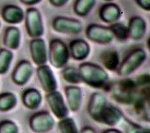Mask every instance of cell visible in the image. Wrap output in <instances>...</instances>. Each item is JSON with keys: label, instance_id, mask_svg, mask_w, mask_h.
Instances as JSON below:
<instances>
[{"label": "cell", "instance_id": "6da1fadb", "mask_svg": "<svg viewBox=\"0 0 150 133\" xmlns=\"http://www.w3.org/2000/svg\"><path fill=\"white\" fill-rule=\"evenodd\" d=\"M81 80L94 88L105 87L109 75L104 68L93 63H81L78 68Z\"/></svg>", "mask_w": 150, "mask_h": 133}, {"label": "cell", "instance_id": "7a4b0ae2", "mask_svg": "<svg viewBox=\"0 0 150 133\" xmlns=\"http://www.w3.org/2000/svg\"><path fill=\"white\" fill-rule=\"evenodd\" d=\"M147 58V54L142 49H136L128 54L117 68V73L120 77L129 76L140 67Z\"/></svg>", "mask_w": 150, "mask_h": 133}, {"label": "cell", "instance_id": "3957f363", "mask_svg": "<svg viewBox=\"0 0 150 133\" xmlns=\"http://www.w3.org/2000/svg\"><path fill=\"white\" fill-rule=\"evenodd\" d=\"M47 57L53 67L58 69L65 67L70 57L69 49L62 39H53L50 42Z\"/></svg>", "mask_w": 150, "mask_h": 133}, {"label": "cell", "instance_id": "277c9868", "mask_svg": "<svg viewBox=\"0 0 150 133\" xmlns=\"http://www.w3.org/2000/svg\"><path fill=\"white\" fill-rule=\"evenodd\" d=\"M137 85L132 79L125 78L120 80L112 87L113 98L117 102L129 104L135 99L134 93Z\"/></svg>", "mask_w": 150, "mask_h": 133}, {"label": "cell", "instance_id": "5b68a950", "mask_svg": "<svg viewBox=\"0 0 150 133\" xmlns=\"http://www.w3.org/2000/svg\"><path fill=\"white\" fill-rule=\"evenodd\" d=\"M24 18L28 34L33 39L42 37L44 33V26L40 11L31 7L27 9Z\"/></svg>", "mask_w": 150, "mask_h": 133}, {"label": "cell", "instance_id": "8992f818", "mask_svg": "<svg viewBox=\"0 0 150 133\" xmlns=\"http://www.w3.org/2000/svg\"><path fill=\"white\" fill-rule=\"evenodd\" d=\"M52 26L55 31L63 34H77L83 30V25L79 20L64 16L56 17Z\"/></svg>", "mask_w": 150, "mask_h": 133}, {"label": "cell", "instance_id": "52a82bcc", "mask_svg": "<svg viewBox=\"0 0 150 133\" xmlns=\"http://www.w3.org/2000/svg\"><path fill=\"white\" fill-rule=\"evenodd\" d=\"M86 36L90 41L98 44H109L113 40L114 36L109 27L92 24L86 30Z\"/></svg>", "mask_w": 150, "mask_h": 133}, {"label": "cell", "instance_id": "ba28073f", "mask_svg": "<svg viewBox=\"0 0 150 133\" xmlns=\"http://www.w3.org/2000/svg\"><path fill=\"white\" fill-rule=\"evenodd\" d=\"M54 120L48 111H42L32 115L30 119V126L32 131L43 133L51 131L54 125Z\"/></svg>", "mask_w": 150, "mask_h": 133}, {"label": "cell", "instance_id": "9c48e42d", "mask_svg": "<svg viewBox=\"0 0 150 133\" xmlns=\"http://www.w3.org/2000/svg\"><path fill=\"white\" fill-rule=\"evenodd\" d=\"M46 100L52 113L57 118L63 119L67 117L69 110L66 106L62 94L59 92L55 91L48 93L46 96Z\"/></svg>", "mask_w": 150, "mask_h": 133}, {"label": "cell", "instance_id": "30bf717a", "mask_svg": "<svg viewBox=\"0 0 150 133\" xmlns=\"http://www.w3.org/2000/svg\"><path fill=\"white\" fill-rule=\"evenodd\" d=\"M37 75L43 89L48 93L55 91L57 88V81L52 69L47 64L38 66Z\"/></svg>", "mask_w": 150, "mask_h": 133}, {"label": "cell", "instance_id": "8fae6325", "mask_svg": "<svg viewBox=\"0 0 150 133\" xmlns=\"http://www.w3.org/2000/svg\"><path fill=\"white\" fill-rule=\"evenodd\" d=\"M34 68L30 61H21L17 64L13 71L12 80L17 85H23L30 80Z\"/></svg>", "mask_w": 150, "mask_h": 133}, {"label": "cell", "instance_id": "7c38bea8", "mask_svg": "<svg viewBox=\"0 0 150 133\" xmlns=\"http://www.w3.org/2000/svg\"><path fill=\"white\" fill-rule=\"evenodd\" d=\"M32 60L36 65H44L47 61V51L45 41L41 38L33 39L30 42Z\"/></svg>", "mask_w": 150, "mask_h": 133}, {"label": "cell", "instance_id": "4fadbf2b", "mask_svg": "<svg viewBox=\"0 0 150 133\" xmlns=\"http://www.w3.org/2000/svg\"><path fill=\"white\" fill-rule=\"evenodd\" d=\"M69 50L73 59L77 61H83L90 55V46L88 43L84 39H76L70 43Z\"/></svg>", "mask_w": 150, "mask_h": 133}, {"label": "cell", "instance_id": "5bb4252c", "mask_svg": "<svg viewBox=\"0 0 150 133\" xmlns=\"http://www.w3.org/2000/svg\"><path fill=\"white\" fill-rule=\"evenodd\" d=\"M107 106V101L105 96L102 93L95 92L91 96L88 104V112L91 117L97 122L103 110Z\"/></svg>", "mask_w": 150, "mask_h": 133}, {"label": "cell", "instance_id": "9a60e30c", "mask_svg": "<svg viewBox=\"0 0 150 133\" xmlns=\"http://www.w3.org/2000/svg\"><path fill=\"white\" fill-rule=\"evenodd\" d=\"M146 23L143 18L140 16H134L132 17L128 23V38L134 40H139L146 33Z\"/></svg>", "mask_w": 150, "mask_h": 133}, {"label": "cell", "instance_id": "2e32d148", "mask_svg": "<svg viewBox=\"0 0 150 133\" xmlns=\"http://www.w3.org/2000/svg\"><path fill=\"white\" fill-rule=\"evenodd\" d=\"M99 16L103 22L112 24L120 19L121 10L120 6L115 3H107L100 9Z\"/></svg>", "mask_w": 150, "mask_h": 133}, {"label": "cell", "instance_id": "e0dca14e", "mask_svg": "<svg viewBox=\"0 0 150 133\" xmlns=\"http://www.w3.org/2000/svg\"><path fill=\"white\" fill-rule=\"evenodd\" d=\"M1 15L6 23L12 24L22 23L25 17L23 10L21 7L13 5L5 6L2 10Z\"/></svg>", "mask_w": 150, "mask_h": 133}, {"label": "cell", "instance_id": "ac0fdd59", "mask_svg": "<svg viewBox=\"0 0 150 133\" xmlns=\"http://www.w3.org/2000/svg\"><path fill=\"white\" fill-rule=\"evenodd\" d=\"M121 117L122 113L118 108L113 106H106L100 114L98 122L112 126L118 123Z\"/></svg>", "mask_w": 150, "mask_h": 133}, {"label": "cell", "instance_id": "d6986e66", "mask_svg": "<svg viewBox=\"0 0 150 133\" xmlns=\"http://www.w3.org/2000/svg\"><path fill=\"white\" fill-rule=\"evenodd\" d=\"M21 42V31L19 28L13 26L7 27L3 38V44L8 49L17 50Z\"/></svg>", "mask_w": 150, "mask_h": 133}, {"label": "cell", "instance_id": "ffe728a7", "mask_svg": "<svg viewBox=\"0 0 150 133\" xmlns=\"http://www.w3.org/2000/svg\"><path fill=\"white\" fill-rule=\"evenodd\" d=\"M65 94L70 110L73 111L79 110L82 101L81 89L77 86H67L65 88Z\"/></svg>", "mask_w": 150, "mask_h": 133}, {"label": "cell", "instance_id": "44dd1931", "mask_svg": "<svg viewBox=\"0 0 150 133\" xmlns=\"http://www.w3.org/2000/svg\"><path fill=\"white\" fill-rule=\"evenodd\" d=\"M42 95L38 90L31 88L26 90L23 94V102L28 108L34 110L40 106Z\"/></svg>", "mask_w": 150, "mask_h": 133}, {"label": "cell", "instance_id": "7402d4cb", "mask_svg": "<svg viewBox=\"0 0 150 133\" xmlns=\"http://www.w3.org/2000/svg\"><path fill=\"white\" fill-rule=\"evenodd\" d=\"M102 63L107 70L116 71L120 65V57L115 50H107L101 55Z\"/></svg>", "mask_w": 150, "mask_h": 133}, {"label": "cell", "instance_id": "603a6c76", "mask_svg": "<svg viewBox=\"0 0 150 133\" xmlns=\"http://www.w3.org/2000/svg\"><path fill=\"white\" fill-rule=\"evenodd\" d=\"M95 4V0H77L74 6V12L79 16H86L90 13Z\"/></svg>", "mask_w": 150, "mask_h": 133}, {"label": "cell", "instance_id": "cb8c5ba5", "mask_svg": "<svg viewBox=\"0 0 150 133\" xmlns=\"http://www.w3.org/2000/svg\"><path fill=\"white\" fill-rule=\"evenodd\" d=\"M13 59V53L11 50L0 49V74H5L8 71Z\"/></svg>", "mask_w": 150, "mask_h": 133}, {"label": "cell", "instance_id": "d4e9b609", "mask_svg": "<svg viewBox=\"0 0 150 133\" xmlns=\"http://www.w3.org/2000/svg\"><path fill=\"white\" fill-rule=\"evenodd\" d=\"M17 99L12 92H4L0 94V111H6L16 106Z\"/></svg>", "mask_w": 150, "mask_h": 133}, {"label": "cell", "instance_id": "484cf974", "mask_svg": "<svg viewBox=\"0 0 150 133\" xmlns=\"http://www.w3.org/2000/svg\"><path fill=\"white\" fill-rule=\"evenodd\" d=\"M114 37L120 41H125L128 38V27L122 23L116 22L109 27Z\"/></svg>", "mask_w": 150, "mask_h": 133}, {"label": "cell", "instance_id": "4316f807", "mask_svg": "<svg viewBox=\"0 0 150 133\" xmlns=\"http://www.w3.org/2000/svg\"><path fill=\"white\" fill-rule=\"evenodd\" d=\"M63 78L68 83L76 84L81 81L79 72L78 69L74 67L65 68L62 71Z\"/></svg>", "mask_w": 150, "mask_h": 133}, {"label": "cell", "instance_id": "83f0119b", "mask_svg": "<svg viewBox=\"0 0 150 133\" xmlns=\"http://www.w3.org/2000/svg\"><path fill=\"white\" fill-rule=\"evenodd\" d=\"M59 127L62 133H78L76 122L72 118H65L59 123Z\"/></svg>", "mask_w": 150, "mask_h": 133}, {"label": "cell", "instance_id": "f1b7e54d", "mask_svg": "<svg viewBox=\"0 0 150 133\" xmlns=\"http://www.w3.org/2000/svg\"><path fill=\"white\" fill-rule=\"evenodd\" d=\"M0 133H19V128L11 120H3L0 122Z\"/></svg>", "mask_w": 150, "mask_h": 133}, {"label": "cell", "instance_id": "f546056e", "mask_svg": "<svg viewBox=\"0 0 150 133\" xmlns=\"http://www.w3.org/2000/svg\"><path fill=\"white\" fill-rule=\"evenodd\" d=\"M125 125L126 133H150L148 129L143 128L130 122L126 121Z\"/></svg>", "mask_w": 150, "mask_h": 133}, {"label": "cell", "instance_id": "4dcf8cb0", "mask_svg": "<svg viewBox=\"0 0 150 133\" xmlns=\"http://www.w3.org/2000/svg\"><path fill=\"white\" fill-rule=\"evenodd\" d=\"M150 82V77L148 73H144L142 74L140 76H139L136 80L135 81V83L136 85L139 86H143L148 85Z\"/></svg>", "mask_w": 150, "mask_h": 133}, {"label": "cell", "instance_id": "1f68e13d", "mask_svg": "<svg viewBox=\"0 0 150 133\" xmlns=\"http://www.w3.org/2000/svg\"><path fill=\"white\" fill-rule=\"evenodd\" d=\"M137 4L146 11H149L150 10V1L149 0H137L135 1Z\"/></svg>", "mask_w": 150, "mask_h": 133}, {"label": "cell", "instance_id": "d6a6232c", "mask_svg": "<svg viewBox=\"0 0 150 133\" xmlns=\"http://www.w3.org/2000/svg\"><path fill=\"white\" fill-rule=\"evenodd\" d=\"M51 4L55 7H62L68 3L67 0H50L49 1Z\"/></svg>", "mask_w": 150, "mask_h": 133}, {"label": "cell", "instance_id": "836d02e7", "mask_svg": "<svg viewBox=\"0 0 150 133\" xmlns=\"http://www.w3.org/2000/svg\"><path fill=\"white\" fill-rule=\"evenodd\" d=\"M41 1L40 0H21V2L23 3V4L25 5H28V6H31V5H35L38 3H40Z\"/></svg>", "mask_w": 150, "mask_h": 133}, {"label": "cell", "instance_id": "e575fe53", "mask_svg": "<svg viewBox=\"0 0 150 133\" xmlns=\"http://www.w3.org/2000/svg\"><path fill=\"white\" fill-rule=\"evenodd\" d=\"M80 133H96L93 129L90 127H86L82 129Z\"/></svg>", "mask_w": 150, "mask_h": 133}, {"label": "cell", "instance_id": "d590c367", "mask_svg": "<svg viewBox=\"0 0 150 133\" xmlns=\"http://www.w3.org/2000/svg\"><path fill=\"white\" fill-rule=\"evenodd\" d=\"M103 133H122V132H121L120 131L116 129H109L105 131Z\"/></svg>", "mask_w": 150, "mask_h": 133}, {"label": "cell", "instance_id": "8d00e7d4", "mask_svg": "<svg viewBox=\"0 0 150 133\" xmlns=\"http://www.w3.org/2000/svg\"><path fill=\"white\" fill-rule=\"evenodd\" d=\"M148 49H149V38H148Z\"/></svg>", "mask_w": 150, "mask_h": 133}, {"label": "cell", "instance_id": "74e56055", "mask_svg": "<svg viewBox=\"0 0 150 133\" xmlns=\"http://www.w3.org/2000/svg\"><path fill=\"white\" fill-rule=\"evenodd\" d=\"M0 26H1V23H0Z\"/></svg>", "mask_w": 150, "mask_h": 133}]
</instances>
